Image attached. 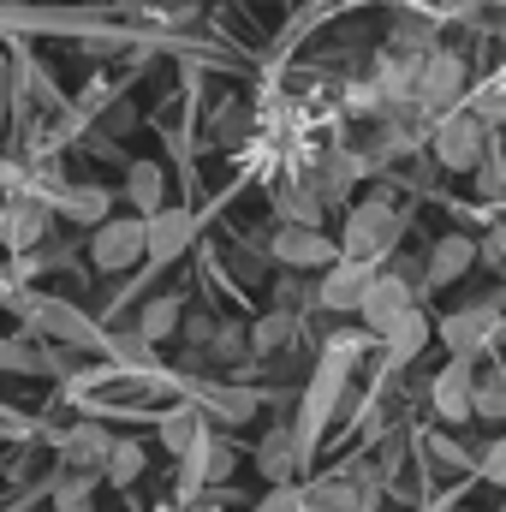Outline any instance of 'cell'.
Wrapping results in <instances>:
<instances>
[{
  "instance_id": "cell-40",
  "label": "cell",
  "mask_w": 506,
  "mask_h": 512,
  "mask_svg": "<svg viewBox=\"0 0 506 512\" xmlns=\"http://www.w3.org/2000/svg\"><path fill=\"white\" fill-rule=\"evenodd\" d=\"M501 512H506V507H501Z\"/></svg>"
},
{
  "instance_id": "cell-22",
  "label": "cell",
  "mask_w": 506,
  "mask_h": 512,
  "mask_svg": "<svg viewBox=\"0 0 506 512\" xmlns=\"http://www.w3.org/2000/svg\"><path fill=\"white\" fill-rule=\"evenodd\" d=\"M179 328H185V310H179V298H149V304L137 310V334H143L149 346L173 340Z\"/></svg>"
},
{
  "instance_id": "cell-39",
  "label": "cell",
  "mask_w": 506,
  "mask_h": 512,
  "mask_svg": "<svg viewBox=\"0 0 506 512\" xmlns=\"http://www.w3.org/2000/svg\"><path fill=\"white\" fill-rule=\"evenodd\" d=\"M417 512H435V507H417Z\"/></svg>"
},
{
  "instance_id": "cell-28",
  "label": "cell",
  "mask_w": 506,
  "mask_h": 512,
  "mask_svg": "<svg viewBox=\"0 0 506 512\" xmlns=\"http://www.w3.org/2000/svg\"><path fill=\"white\" fill-rule=\"evenodd\" d=\"M209 352H215L221 364H239V358H251V328H239V322H221V328H215V340H209Z\"/></svg>"
},
{
  "instance_id": "cell-1",
  "label": "cell",
  "mask_w": 506,
  "mask_h": 512,
  "mask_svg": "<svg viewBox=\"0 0 506 512\" xmlns=\"http://www.w3.org/2000/svg\"><path fill=\"white\" fill-rule=\"evenodd\" d=\"M435 334H441V346H447L453 358H483L489 346H501V334H506L501 298H489V304H465V310L441 316Z\"/></svg>"
},
{
  "instance_id": "cell-10",
  "label": "cell",
  "mask_w": 506,
  "mask_h": 512,
  "mask_svg": "<svg viewBox=\"0 0 506 512\" xmlns=\"http://www.w3.org/2000/svg\"><path fill=\"white\" fill-rule=\"evenodd\" d=\"M304 459H310V441H304L298 429H268L262 447H256V471H262L268 483H292Z\"/></svg>"
},
{
  "instance_id": "cell-35",
  "label": "cell",
  "mask_w": 506,
  "mask_h": 512,
  "mask_svg": "<svg viewBox=\"0 0 506 512\" xmlns=\"http://www.w3.org/2000/svg\"><path fill=\"white\" fill-rule=\"evenodd\" d=\"M477 114H483L489 126H506V78H501V84H489V90H483V108H477Z\"/></svg>"
},
{
  "instance_id": "cell-13",
  "label": "cell",
  "mask_w": 506,
  "mask_h": 512,
  "mask_svg": "<svg viewBox=\"0 0 506 512\" xmlns=\"http://www.w3.org/2000/svg\"><path fill=\"white\" fill-rule=\"evenodd\" d=\"M197 239V215L191 209H155L149 215V262H173Z\"/></svg>"
},
{
  "instance_id": "cell-38",
  "label": "cell",
  "mask_w": 506,
  "mask_h": 512,
  "mask_svg": "<svg viewBox=\"0 0 506 512\" xmlns=\"http://www.w3.org/2000/svg\"><path fill=\"white\" fill-rule=\"evenodd\" d=\"M304 512H334V507H322V501H310V507H304Z\"/></svg>"
},
{
  "instance_id": "cell-25",
  "label": "cell",
  "mask_w": 506,
  "mask_h": 512,
  "mask_svg": "<svg viewBox=\"0 0 506 512\" xmlns=\"http://www.w3.org/2000/svg\"><path fill=\"white\" fill-rule=\"evenodd\" d=\"M143 465H149V453H143V441H114V453H108V465H102V477H108L114 489H131V483L143 477Z\"/></svg>"
},
{
  "instance_id": "cell-16",
  "label": "cell",
  "mask_w": 506,
  "mask_h": 512,
  "mask_svg": "<svg viewBox=\"0 0 506 512\" xmlns=\"http://www.w3.org/2000/svg\"><path fill=\"white\" fill-rule=\"evenodd\" d=\"M322 209H328V197L310 185V173H304V179H286V185H274V221L322 227Z\"/></svg>"
},
{
  "instance_id": "cell-11",
  "label": "cell",
  "mask_w": 506,
  "mask_h": 512,
  "mask_svg": "<svg viewBox=\"0 0 506 512\" xmlns=\"http://www.w3.org/2000/svg\"><path fill=\"white\" fill-rule=\"evenodd\" d=\"M429 334H435V328H429V316H423L417 304H411L405 316H393V322L381 328V358H387V370H405V364L429 346Z\"/></svg>"
},
{
  "instance_id": "cell-18",
  "label": "cell",
  "mask_w": 506,
  "mask_h": 512,
  "mask_svg": "<svg viewBox=\"0 0 506 512\" xmlns=\"http://www.w3.org/2000/svg\"><path fill=\"white\" fill-rule=\"evenodd\" d=\"M358 173H364V155H352V149H334V155H322V167L310 173V185H316L328 203H346V191L358 185Z\"/></svg>"
},
{
  "instance_id": "cell-19",
  "label": "cell",
  "mask_w": 506,
  "mask_h": 512,
  "mask_svg": "<svg viewBox=\"0 0 506 512\" xmlns=\"http://www.w3.org/2000/svg\"><path fill=\"white\" fill-rule=\"evenodd\" d=\"M0 233H6V245H12L18 256L36 251V245H42V233H48V203H36V197H30V203H12Z\"/></svg>"
},
{
  "instance_id": "cell-23",
  "label": "cell",
  "mask_w": 506,
  "mask_h": 512,
  "mask_svg": "<svg viewBox=\"0 0 506 512\" xmlns=\"http://www.w3.org/2000/svg\"><path fill=\"white\" fill-rule=\"evenodd\" d=\"M197 441H203V411H197V405H179V411L161 417V447H167L173 459H185Z\"/></svg>"
},
{
  "instance_id": "cell-37",
  "label": "cell",
  "mask_w": 506,
  "mask_h": 512,
  "mask_svg": "<svg viewBox=\"0 0 506 512\" xmlns=\"http://www.w3.org/2000/svg\"><path fill=\"white\" fill-rule=\"evenodd\" d=\"M120 6H126V12H143V0H120Z\"/></svg>"
},
{
  "instance_id": "cell-5",
  "label": "cell",
  "mask_w": 506,
  "mask_h": 512,
  "mask_svg": "<svg viewBox=\"0 0 506 512\" xmlns=\"http://www.w3.org/2000/svg\"><path fill=\"white\" fill-rule=\"evenodd\" d=\"M268 256H274L280 268H292V274H310V268H334L346 251H340V245H334L322 227L280 221V227H274V239H268Z\"/></svg>"
},
{
  "instance_id": "cell-34",
  "label": "cell",
  "mask_w": 506,
  "mask_h": 512,
  "mask_svg": "<svg viewBox=\"0 0 506 512\" xmlns=\"http://www.w3.org/2000/svg\"><path fill=\"white\" fill-rule=\"evenodd\" d=\"M245 131H251V114H245V108H221V114H215V137H221V143H239Z\"/></svg>"
},
{
  "instance_id": "cell-24",
  "label": "cell",
  "mask_w": 506,
  "mask_h": 512,
  "mask_svg": "<svg viewBox=\"0 0 506 512\" xmlns=\"http://www.w3.org/2000/svg\"><path fill=\"white\" fill-rule=\"evenodd\" d=\"M96 483H108L102 471H66L54 483V512H96Z\"/></svg>"
},
{
  "instance_id": "cell-2",
  "label": "cell",
  "mask_w": 506,
  "mask_h": 512,
  "mask_svg": "<svg viewBox=\"0 0 506 512\" xmlns=\"http://www.w3.org/2000/svg\"><path fill=\"white\" fill-rule=\"evenodd\" d=\"M143 256H149V215H108L90 233V262L102 274H126Z\"/></svg>"
},
{
  "instance_id": "cell-29",
  "label": "cell",
  "mask_w": 506,
  "mask_h": 512,
  "mask_svg": "<svg viewBox=\"0 0 506 512\" xmlns=\"http://www.w3.org/2000/svg\"><path fill=\"white\" fill-rule=\"evenodd\" d=\"M233 477V447L227 441H203V483H227Z\"/></svg>"
},
{
  "instance_id": "cell-20",
  "label": "cell",
  "mask_w": 506,
  "mask_h": 512,
  "mask_svg": "<svg viewBox=\"0 0 506 512\" xmlns=\"http://www.w3.org/2000/svg\"><path fill=\"white\" fill-rule=\"evenodd\" d=\"M292 340H298V316H292V310H280V304H274L268 316H256V322H251V352H256V358H268V352H280V346H292Z\"/></svg>"
},
{
  "instance_id": "cell-31",
  "label": "cell",
  "mask_w": 506,
  "mask_h": 512,
  "mask_svg": "<svg viewBox=\"0 0 506 512\" xmlns=\"http://www.w3.org/2000/svg\"><path fill=\"white\" fill-rule=\"evenodd\" d=\"M477 471H483V483H495V489H506V435H501V441H489V447H483Z\"/></svg>"
},
{
  "instance_id": "cell-36",
  "label": "cell",
  "mask_w": 506,
  "mask_h": 512,
  "mask_svg": "<svg viewBox=\"0 0 506 512\" xmlns=\"http://www.w3.org/2000/svg\"><path fill=\"white\" fill-rule=\"evenodd\" d=\"M274 304H280V310H298V304H304V286H298V280L286 274V280L274 286Z\"/></svg>"
},
{
  "instance_id": "cell-32",
  "label": "cell",
  "mask_w": 506,
  "mask_h": 512,
  "mask_svg": "<svg viewBox=\"0 0 506 512\" xmlns=\"http://www.w3.org/2000/svg\"><path fill=\"white\" fill-rule=\"evenodd\" d=\"M0 370H6V376H24V370H42V358L24 352L18 340H0Z\"/></svg>"
},
{
  "instance_id": "cell-15",
  "label": "cell",
  "mask_w": 506,
  "mask_h": 512,
  "mask_svg": "<svg viewBox=\"0 0 506 512\" xmlns=\"http://www.w3.org/2000/svg\"><path fill=\"white\" fill-rule=\"evenodd\" d=\"M477 262V245L465 239V233H447V239H435L429 245V262H423V286H453V280H465V268Z\"/></svg>"
},
{
  "instance_id": "cell-4",
  "label": "cell",
  "mask_w": 506,
  "mask_h": 512,
  "mask_svg": "<svg viewBox=\"0 0 506 512\" xmlns=\"http://www.w3.org/2000/svg\"><path fill=\"white\" fill-rule=\"evenodd\" d=\"M399 209L387 203V197H370V203H358L352 215H346V233H340V251L358 256V262H376V256L393 251V239H399Z\"/></svg>"
},
{
  "instance_id": "cell-26",
  "label": "cell",
  "mask_w": 506,
  "mask_h": 512,
  "mask_svg": "<svg viewBox=\"0 0 506 512\" xmlns=\"http://www.w3.org/2000/svg\"><path fill=\"white\" fill-rule=\"evenodd\" d=\"M203 405H209L221 423H251L256 417V393H245V387H209Z\"/></svg>"
},
{
  "instance_id": "cell-33",
  "label": "cell",
  "mask_w": 506,
  "mask_h": 512,
  "mask_svg": "<svg viewBox=\"0 0 506 512\" xmlns=\"http://www.w3.org/2000/svg\"><path fill=\"white\" fill-rule=\"evenodd\" d=\"M393 48H405V54H435V36H429L423 24H399V30H393Z\"/></svg>"
},
{
  "instance_id": "cell-12",
  "label": "cell",
  "mask_w": 506,
  "mask_h": 512,
  "mask_svg": "<svg viewBox=\"0 0 506 512\" xmlns=\"http://www.w3.org/2000/svg\"><path fill=\"white\" fill-rule=\"evenodd\" d=\"M114 441H120V435H108L102 423H72V429L60 435V465H66V471H102L108 453H114Z\"/></svg>"
},
{
  "instance_id": "cell-17",
  "label": "cell",
  "mask_w": 506,
  "mask_h": 512,
  "mask_svg": "<svg viewBox=\"0 0 506 512\" xmlns=\"http://www.w3.org/2000/svg\"><path fill=\"white\" fill-rule=\"evenodd\" d=\"M126 203H131V215L167 209V167L161 161H131L126 167Z\"/></svg>"
},
{
  "instance_id": "cell-27",
  "label": "cell",
  "mask_w": 506,
  "mask_h": 512,
  "mask_svg": "<svg viewBox=\"0 0 506 512\" xmlns=\"http://www.w3.org/2000/svg\"><path fill=\"white\" fill-rule=\"evenodd\" d=\"M477 417L506 423V376L501 370H483V376H477Z\"/></svg>"
},
{
  "instance_id": "cell-3",
  "label": "cell",
  "mask_w": 506,
  "mask_h": 512,
  "mask_svg": "<svg viewBox=\"0 0 506 512\" xmlns=\"http://www.w3.org/2000/svg\"><path fill=\"white\" fill-rule=\"evenodd\" d=\"M429 143H435V161L447 173H471L489 161V120L483 114H441Z\"/></svg>"
},
{
  "instance_id": "cell-30",
  "label": "cell",
  "mask_w": 506,
  "mask_h": 512,
  "mask_svg": "<svg viewBox=\"0 0 506 512\" xmlns=\"http://www.w3.org/2000/svg\"><path fill=\"white\" fill-rule=\"evenodd\" d=\"M304 507H310V489H292V483H274V489H268V501H262L256 512H304Z\"/></svg>"
},
{
  "instance_id": "cell-21",
  "label": "cell",
  "mask_w": 506,
  "mask_h": 512,
  "mask_svg": "<svg viewBox=\"0 0 506 512\" xmlns=\"http://www.w3.org/2000/svg\"><path fill=\"white\" fill-rule=\"evenodd\" d=\"M108 209H114V197H108L102 185H72V191H60V215H66V221L102 227V221H108Z\"/></svg>"
},
{
  "instance_id": "cell-8",
  "label": "cell",
  "mask_w": 506,
  "mask_h": 512,
  "mask_svg": "<svg viewBox=\"0 0 506 512\" xmlns=\"http://www.w3.org/2000/svg\"><path fill=\"white\" fill-rule=\"evenodd\" d=\"M411 304H417V280H411L405 268H387V274H376V280H370V292H364L358 316H364V328L381 340V328H387L393 316H405Z\"/></svg>"
},
{
  "instance_id": "cell-14",
  "label": "cell",
  "mask_w": 506,
  "mask_h": 512,
  "mask_svg": "<svg viewBox=\"0 0 506 512\" xmlns=\"http://www.w3.org/2000/svg\"><path fill=\"white\" fill-rule=\"evenodd\" d=\"M18 310L30 316V328H42V334H54V340H90V322L72 310V304H60V298H18Z\"/></svg>"
},
{
  "instance_id": "cell-9",
  "label": "cell",
  "mask_w": 506,
  "mask_h": 512,
  "mask_svg": "<svg viewBox=\"0 0 506 512\" xmlns=\"http://www.w3.org/2000/svg\"><path fill=\"white\" fill-rule=\"evenodd\" d=\"M477 358H453L435 382H429V405H435V417L441 423H465V417H477V370H471Z\"/></svg>"
},
{
  "instance_id": "cell-6",
  "label": "cell",
  "mask_w": 506,
  "mask_h": 512,
  "mask_svg": "<svg viewBox=\"0 0 506 512\" xmlns=\"http://www.w3.org/2000/svg\"><path fill=\"white\" fill-rule=\"evenodd\" d=\"M459 96H465V60H459L453 48L423 54V72H417V114H453Z\"/></svg>"
},
{
  "instance_id": "cell-7",
  "label": "cell",
  "mask_w": 506,
  "mask_h": 512,
  "mask_svg": "<svg viewBox=\"0 0 506 512\" xmlns=\"http://www.w3.org/2000/svg\"><path fill=\"white\" fill-rule=\"evenodd\" d=\"M370 280H376V268H370V262L340 256L334 268H322V280H316V304H322L328 316H358V304H364Z\"/></svg>"
}]
</instances>
